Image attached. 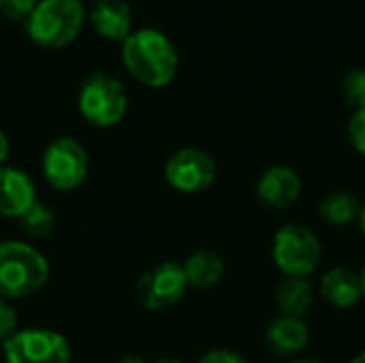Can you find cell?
<instances>
[{"label": "cell", "instance_id": "6da1fadb", "mask_svg": "<svg viewBox=\"0 0 365 363\" xmlns=\"http://www.w3.org/2000/svg\"><path fill=\"white\" fill-rule=\"evenodd\" d=\"M122 60L126 71L148 88L169 86L180 64L173 43L154 28L130 32L122 43Z\"/></svg>", "mask_w": 365, "mask_h": 363}, {"label": "cell", "instance_id": "7a4b0ae2", "mask_svg": "<svg viewBox=\"0 0 365 363\" xmlns=\"http://www.w3.org/2000/svg\"><path fill=\"white\" fill-rule=\"evenodd\" d=\"M49 278V263L30 244H0V297L24 300L38 293Z\"/></svg>", "mask_w": 365, "mask_h": 363}, {"label": "cell", "instance_id": "3957f363", "mask_svg": "<svg viewBox=\"0 0 365 363\" xmlns=\"http://www.w3.org/2000/svg\"><path fill=\"white\" fill-rule=\"evenodd\" d=\"M83 17L86 11L79 0H38L26 19V30L36 45L58 49L77 39Z\"/></svg>", "mask_w": 365, "mask_h": 363}, {"label": "cell", "instance_id": "277c9868", "mask_svg": "<svg viewBox=\"0 0 365 363\" xmlns=\"http://www.w3.org/2000/svg\"><path fill=\"white\" fill-rule=\"evenodd\" d=\"M321 242L317 233L299 223L280 227L274 235L272 257L287 278H308L321 263Z\"/></svg>", "mask_w": 365, "mask_h": 363}, {"label": "cell", "instance_id": "5b68a950", "mask_svg": "<svg viewBox=\"0 0 365 363\" xmlns=\"http://www.w3.org/2000/svg\"><path fill=\"white\" fill-rule=\"evenodd\" d=\"M79 113L96 128H111L122 122L128 109V96L124 86L105 73L90 75L77 96Z\"/></svg>", "mask_w": 365, "mask_h": 363}, {"label": "cell", "instance_id": "8992f818", "mask_svg": "<svg viewBox=\"0 0 365 363\" xmlns=\"http://www.w3.org/2000/svg\"><path fill=\"white\" fill-rule=\"evenodd\" d=\"M41 169H43V178L51 188L60 193L75 190L88 178V169H90L88 152L77 139L58 137L45 148Z\"/></svg>", "mask_w": 365, "mask_h": 363}, {"label": "cell", "instance_id": "52a82bcc", "mask_svg": "<svg viewBox=\"0 0 365 363\" xmlns=\"http://www.w3.org/2000/svg\"><path fill=\"white\" fill-rule=\"evenodd\" d=\"M68 340L51 329H17L2 342L4 363H71Z\"/></svg>", "mask_w": 365, "mask_h": 363}, {"label": "cell", "instance_id": "ba28073f", "mask_svg": "<svg viewBox=\"0 0 365 363\" xmlns=\"http://www.w3.org/2000/svg\"><path fill=\"white\" fill-rule=\"evenodd\" d=\"M167 184L182 195L207 190L216 180V160L199 148H182L165 163Z\"/></svg>", "mask_w": 365, "mask_h": 363}, {"label": "cell", "instance_id": "9c48e42d", "mask_svg": "<svg viewBox=\"0 0 365 363\" xmlns=\"http://www.w3.org/2000/svg\"><path fill=\"white\" fill-rule=\"evenodd\" d=\"M188 289V280L180 263H158L141 274L137 280V297L139 302L152 310L160 312L175 306Z\"/></svg>", "mask_w": 365, "mask_h": 363}, {"label": "cell", "instance_id": "30bf717a", "mask_svg": "<svg viewBox=\"0 0 365 363\" xmlns=\"http://www.w3.org/2000/svg\"><path fill=\"white\" fill-rule=\"evenodd\" d=\"M302 195V178L295 169L287 165L269 167L257 184V197L263 205L272 210L291 208Z\"/></svg>", "mask_w": 365, "mask_h": 363}, {"label": "cell", "instance_id": "8fae6325", "mask_svg": "<svg viewBox=\"0 0 365 363\" xmlns=\"http://www.w3.org/2000/svg\"><path fill=\"white\" fill-rule=\"evenodd\" d=\"M36 203L32 178L15 167H0V216L21 218Z\"/></svg>", "mask_w": 365, "mask_h": 363}, {"label": "cell", "instance_id": "7c38bea8", "mask_svg": "<svg viewBox=\"0 0 365 363\" xmlns=\"http://www.w3.org/2000/svg\"><path fill=\"white\" fill-rule=\"evenodd\" d=\"M90 21L96 34L109 41H124L130 34V6L124 0H96L90 9Z\"/></svg>", "mask_w": 365, "mask_h": 363}, {"label": "cell", "instance_id": "4fadbf2b", "mask_svg": "<svg viewBox=\"0 0 365 363\" xmlns=\"http://www.w3.org/2000/svg\"><path fill=\"white\" fill-rule=\"evenodd\" d=\"M321 295L340 310L353 308L364 297L361 278L349 267H334L321 278Z\"/></svg>", "mask_w": 365, "mask_h": 363}, {"label": "cell", "instance_id": "5bb4252c", "mask_svg": "<svg viewBox=\"0 0 365 363\" xmlns=\"http://www.w3.org/2000/svg\"><path fill=\"white\" fill-rule=\"evenodd\" d=\"M267 342L278 355H295L310 342V329L304 319L278 317L267 327Z\"/></svg>", "mask_w": 365, "mask_h": 363}, {"label": "cell", "instance_id": "9a60e30c", "mask_svg": "<svg viewBox=\"0 0 365 363\" xmlns=\"http://www.w3.org/2000/svg\"><path fill=\"white\" fill-rule=\"evenodd\" d=\"M276 304L280 317L304 319L314 304L312 285L306 278H284L276 289Z\"/></svg>", "mask_w": 365, "mask_h": 363}, {"label": "cell", "instance_id": "2e32d148", "mask_svg": "<svg viewBox=\"0 0 365 363\" xmlns=\"http://www.w3.org/2000/svg\"><path fill=\"white\" fill-rule=\"evenodd\" d=\"M182 270H184L188 285L205 289V287L220 282L225 274V261L214 250H197L182 263Z\"/></svg>", "mask_w": 365, "mask_h": 363}, {"label": "cell", "instance_id": "e0dca14e", "mask_svg": "<svg viewBox=\"0 0 365 363\" xmlns=\"http://www.w3.org/2000/svg\"><path fill=\"white\" fill-rule=\"evenodd\" d=\"M361 203L351 193H331L321 201L319 216L331 227H346L359 218Z\"/></svg>", "mask_w": 365, "mask_h": 363}, {"label": "cell", "instance_id": "ac0fdd59", "mask_svg": "<svg viewBox=\"0 0 365 363\" xmlns=\"http://www.w3.org/2000/svg\"><path fill=\"white\" fill-rule=\"evenodd\" d=\"M21 227L30 237H47L56 227V216L45 203H34L21 218Z\"/></svg>", "mask_w": 365, "mask_h": 363}, {"label": "cell", "instance_id": "d6986e66", "mask_svg": "<svg viewBox=\"0 0 365 363\" xmlns=\"http://www.w3.org/2000/svg\"><path fill=\"white\" fill-rule=\"evenodd\" d=\"M342 96L344 103L351 105L353 109H364L365 107V68H353L346 73L342 81Z\"/></svg>", "mask_w": 365, "mask_h": 363}, {"label": "cell", "instance_id": "ffe728a7", "mask_svg": "<svg viewBox=\"0 0 365 363\" xmlns=\"http://www.w3.org/2000/svg\"><path fill=\"white\" fill-rule=\"evenodd\" d=\"M349 139H351V145L355 148V152L365 156V107L364 109H355V113L351 116Z\"/></svg>", "mask_w": 365, "mask_h": 363}, {"label": "cell", "instance_id": "44dd1931", "mask_svg": "<svg viewBox=\"0 0 365 363\" xmlns=\"http://www.w3.org/2000/svg\"><path fill=\"white\" fill-rule=\"evenodd\" d=\"M17 325H19V319H17L15 308L9 304V300L0 297V342L17 334Z\"/></svg>", "mask_w": 365, "mask_h": 363}, {"label": "cell", "instance_id": "7402d4cb", "mask_svg": "<svg viewBox=\"0 0 365 363\" xmlns=\"http://www.w3.org/2000/svg\"><path fill=\"white\" fill-rule=\"evenodd\" d=\"M36 0H0V13L9 19H28Z\"/></svg>", "mask_w": 365, "mask_h": 363}, {"label": "cell", "instance_id": "603a6c76", "mask_svg": "<svg viewBox=\"0 0 365 363\" xmlns=\"http://www.w3.org/2000/svg\"><path fill=\"white\" fill-rule=\"evenodd\" d=\"M197 363H248L240 353H233V351H225V349H218V351H210L205 353Z\"/></svg>", "mask_w": 365, "mask_h": 363}, {"label": "cell", "instance_id": "cb8c5ba5", "mask_svg": "<svg viewBox=\"0 0 365 363\" xmlns=\"http://www.w3.org/2000/svg\"><path fill=\"white\" fill-rule=\"evenodd\" d=\"M6 156H9V139H6L4 131L0 128V167H4Z\"/></svg>", "mask_w": 365, "mask_h": 363}, {"label": "cell", "instance_id": "d4e9b609", "mask_svg": "<svg viewBox=\"0 0 365 363\" xmlns=\"http://www.w3.org/2000/svg\"><path fill=\"white\" fill-rule=\"evenodd\" d=\"M118 363H145V359L139 357V355H126V357H122Z\"/></svg>", "mask_w": 365, "mask_h": 363}, {"label": "cell", "instance_id": "484cf974", "mask_svg": "<svg viewBox=\"0 0 365 363\" xmlns=\"http://www.w3.org/2000/svg\"><path fill=\"white\" fill-rule=\"evenodd\" d=\"M357 223H359V229H361V233H364V237H365V203L361 205V212H359V218H357Z\"/></svg>", "mask_w": 365, "mask_h": 363}, {"label": "cell", "instance_id": "4316f807", "mask_svg": "<svg viewBox=\"0 0 365 363\" xmlns=\"http://www.w3.org/2000/svg\"><path fill=\"white\" fill-rule=\"evenodd\" d=\"M154 363H184L182 359H178V357H160V359H156Z\"/></svg>", "mask_w": 365, "mask_h": 363}, {"label": "cell", "instance_id": "83f0119b", "mask_svg": "<svg viewBox=\"0 0 365 363\" xmlns=\"http://www.w3.org/2000/svg\"><path fill=\"white\" fill-rule=\"evenodd\" d=\"M351 363H365V351L364 353H359V355H357V357H355Z\"/></svg>", "mask_w": 365, "mask_h": 363}, {"label": "cell", "instance_id": "f1b7e54d", "mask_svg": "<svg viewBox=\"0 0 365 363\" xmlns=\"http://www.w3.org/2000/svg\"><path fill=\"white\" fill-rule=\"evenodd\" d=\"M359 278H361V291H364V297H365V267H364V272L359 274Z\"/></svg>", "mask_w": 365, "mask_h": 363}, {"label": "cell", "instance_id": "f546056e", "mask_svg": "<svg viewBox=\"0 0 365 363\" xmlns=\"http://www.w3.org/2000/svg\"><path fill=\"white\" fill-rule=\"evenodd\" d=\"M293 363H323V362H317V359H299V362H293Z\"/></svg>", "mask_w": 365, "mask_h": 363}, {"label": "cell", "instance_id": "4dcf8cb0", "mask_svg": "<svg viewBox=\"0 0 365 363\" xmlns=\"http://www.w3.org/2000/svg\"><path fill=\"white\" fill-rule=\"evenodd\" d=\"M0 244H2V240H0Z\"/></svg>", "mask_w": 365, "mask_h": 363}]
</instances>
